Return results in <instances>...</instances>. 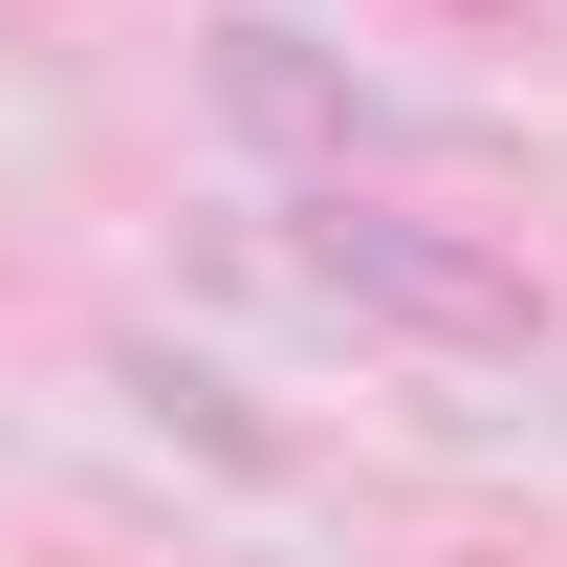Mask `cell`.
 <instances>
[{
	"instance_id": "cell-1",
	"label": "cell",
	"mask_w": 567,
	"mask_h": 567,
	"mask_svg": "<svg viewBox=\"0 0 567 567\" xmlns=\"http://www.w3.org/2000/svg\"><path fill=\"white\" fill-rule=\"evenodd\" d=\"M306 284L328 306H371V328H415V350H524L546 328V284L502 262V240H458V218H415V197H306Z\"/></svg>"
},
{
	"instance_id": "cell-2",
	"label": "cell",
	"mask_w": 567,
	"mask_h": 567,
	"mask_svg": "<svg viewBox=\"0 0 567 567\" xmlns=\"http://www.w3.org/2000/svg\"><path fill=\"white\" fill-rule=\"evenodd\" d=\"M218 87H240V110H262V132H350V87L306 66V44H284V22H240V44H218Z\"/></svg>"
}]
</instances>
